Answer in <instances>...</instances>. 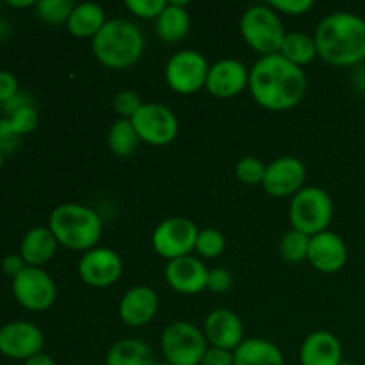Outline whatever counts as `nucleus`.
Here are the masks:
<instances>
[{"mask_svg":"<svg viewBox=\"0 0 365 365\" xmlns=\"http://www.w3.org/2000/svg\"><path fill=\"white\" fill-rule=\"evenodd\" d=\"M250 93L260 107L282 113L298 106L307 93V75L303 68L271 53L257 61L250 70Z\"/></svg>","mask_w":365,"mask_h":365,"instance_id":"nucleus-1","label":"nucleus"},{"mask_svg":"<svg viewBox=\"0 0 365 365\" xmlns=\"http://www.w3.org/2000/svg\"><path fill=\"white\" fill-rule=\"evenodd\" d=\"M317 56L339 68L356 66L365 61V20L355 13L337 11L317 25Z\"/></svg>","mask_w":365,"mask_h":365,"instance_id":"nucleus-2","label":"nucleus"},{"mask_svg":"<svg viewBox=\"0 0 365 365\" xmlns=\"http://www.w3.org/2000/svg\"><path fill=\"white\" fill-rule=\"evenodd\" d=\"M96 61L110 70H125L138 63L145 52L141 29L123 18L107 20L102 31L91 39Z\"/></svg>","mask_w":365,"mask_h":365,"instance_id":"nucleus-3","label":"nucleus"},{"mask_svg":"<svg viewBox=\"0 0 365 365\" xmlns=\"http://www.w3.org/2000/svg\"><path fill=\"white\" fill-rule=\"evenodd\" d=\"M48 228L61 246L75 252L96 248L102 237V220L89 207L81 203H63L50 214Z\"/></svg>","mask_w":365,"mask_h":365,"instance_id":"nucleus-4","label":"nucleus"},{"mask_svg":"<svg viewBox=\"0 0 365 365\" xmlns=\"http://www.w3.org/2000/svg\"><path fill=\"white\" fill-rule=\"evenodd\" d=\"M289 220L292 230L314 237L327 232L334 220V202L324 189L310 185L296 192L289 205Z\"/></svg>","mask_w":365,"mask_h":365,"instance_id":"nucleus-5","label":"nucleus"},{"mask_svg":"<svg viewBox=\"0 0 365 365\" xmlns=\"http://www.w3.org/2000/svg\"><path fill=\"white\" fill-rule=\"evenodd\" d=\"M241 36L248 46L260 56L278 53L285 38V29L280 16L269 6H252L241 16Z\"/></svg>","mask_w":365,"mask_h":365,"instance_id":"nucleus-6","label":"nucleus"},{"mask_svg":"<svg viewBox=\"0 0 365 365\" xmlns=\"http://www.w3.org/2000/svg\"><path fill=\"white\" fill-rule=\"evenodd\" d=\"M160 349L171 365H200L207 348V339L198 327L187 321H175L160 335Z\"/></svg>","mask_w":365,"mask_h":365,"instance_id":"nucleus-7","label":"nucleus"},{"mask_svg":"<svg viewBox=\"0 0 365 365\" xmlns=\"http://www.w3.org/2000/svg\"><path fill=\"white\" fill-rule=\"evenodd\" d=\"M209 63L196 50H180L173 53L166 64V82L178 95H195L205 89Z\"/></svg>","mask_w":365,"mask_h":365,"instance_id":"nucleus-8","label":"nucleus"},{"mask_svg":"<svg viewBox=\"0 0 365 365\" xmlns=\"http://www.w3.org/2000/svg\"><path fill=\"white\" fill-rule=\"evenodd\" d=\"M198 232L196 225L187 217H168L153 230V250L168 262L180 259V257H187L195 250Z\"/></svg>","mask_w":365,"mask_h":365,"instance_id":"nucleus-9","label":"nucleus"},{"mask_svg":"<svg viewBox=\"0 0 365 365\" xmlns=\"http://www.w3.org/2000/svg\"><path fill=\"white\" fill-rule=\"evenodd\" d=\"M130 121L141 143L150 146H168L178 135L177 116L170 107L160 103H143Z\"/></svg>","mask_w":365,"mask_h":365,"instance_id":"nucleus-10","label":"nucleus"},{"mask_svg":"<svg viewBox=\"0 0 365 365\" xmlns=\"http://www.w3.org/2000/svg\"><path fill=\"white\" fill-rule=\"evenodd\" d=\"M13 294L24 309L41 312L56 303L57 287L46 271L27 266L13 278Z\"/></svg>","mask_w":365,"mask_h":365,"instance_id":"nucleus-11","label":"nucleus"},{"mask_svg":"<svg viewBox=\"0 0 365 365\" xmlns=\"http://www.w3.org/2000/svg\"><path fill=\"white\" fill-rule=\"evenodd\" d=\"M121 273H123L121 257L110 248H93L78 260V277L89 287H110L120 280Z\"/></svg>","mask_w":365,"mask_h":365,"instance_id":"nucleus-12","label":"nucleus"},{"mask_svg":"<svg viewBox=\"0 0 365 365\" xmlns=\"http://www.w3.org/2000/svg\"><path fill=\"white\" fill-rule=\"evenodd\" d=\"M45 344L41 330L27 321H13L0 328V353L7 359L25 360L39 355Z\"/></svg>","mask_w":365,"mask_h":365,"instance_id":"nucleus-13","label":"nucleus"},{"mask_svg":"<svg viewBox=\"0 0 365 365\" xmlns=\"http://www.w3.org/2000/svg\"><path fill=\"white\" fill-rule=\"evenodd\" d=\"M307 178L305 164L296 157H278L266 166L262 187L273 198L294 196L303 189Z\"/></svg>","mask_w":365,"mask_h":365,"instance_id":"nucleus-14","label":"nucleus"},{"mask_svg":"<svg viewBox=\"0 0 365 365\" xmlns=\"http://www.w3.org/2000/svg\"><path fill=\"white\" fill-rule=\"evenodd\" d=\"M250 84V70L237 59H221L209 68L205 89L214 98L228 100L245 91Z\"/></svg>","mask_w":365,"mask_h":365,"instance_id":"nucleus-15","label":"nucleus"},{"mask_svg":"<svg viewBox=\"0 0 365 365\" xmlns=\"http://www.w3.org/2000/svg\"><path fill=\"white\" fill-rule=\"evenodd\" d=\"M309 260L319 273H339L348 262V246L344 239L335 232H321L310 237Z\"/></svg>","mask_w":365,"mask_h":365,"instance_id":"nucleus-16","label":"nucleus"},{"mask_svg":"<svg viewBox=\"0 0 365 365\" xmlns=\"http://www.w3.org/2000/svg\"><path fill=\"white\" fill-rule=\"evenodd\" d=\"M203 335L212 348L235 351L245 341V328L237 314L228 309H216L207 316Z\"/></svg>","mask_w":365,"mask_h":365,"instance_id":"nucleus-17","label":"nucleus"},{"mask_svg":"<svg viewBox=\"0 0 365 365\" xmlns=\"http://www.w3.org/2000/svg\"><path fill=\"white\" fill-rule=\"evenodd\" d=\"M164 274H166L168 285L173 291L187 296L205 291L207 280H209V269L205 264L191 255L170 260Z\"/></svg>","mask_w":365,"mask_h":365,"instance_id":"nucleus-18","label":"nucleus"},{"mask_svg":"<svg viewBox=\"0 0 365 365\" xmlns=\"http://www.w3.org/2000/svg\"><path fill=\"white\" fill-rule=\"evenodd\" d=\"M159 310V296L148 285H138L121 298L118 314L127 327L139 328L148 324Z\"/></svg>","mask_w":365,"mask_h":365,"instance_id":"nucleus-19","label":"nucleus"},{"mask_svg":"<svg viewBox=\"0 0 365 365\" xmlns=\"http://www.w3.org/2000/svg\"><path fill=\"white\" fill-rule=\"evenodd\" d=\"M302 365H341L342 346L334 334L327 330L312 331L299 349Z\"/></svg>","mask_w":365,"mask_h":365,"instance_id":"nucleus-20","label":"nucleus"},{"mask_svg":"<svg viewBox=\"0 0 365 365\" xmlns=\"http://www.w3.org/2000/svg\"><path fill=\"white\" fill-rule=\"evenodd\" d=\"M57 239L48 227H36L25 234L20 245V255L31 267H41L50 262L57 252Z\"/></svg>","mask_w":365,"mask_h":365,"instance_id":"nucleus-21","label":"nucleus"},{"mask_svg":"<svg viewBox=\"0 0 365 365\" xmlns=\"http://www.w3.org/2000/svg\"><path fill=\"white\" fill-rule=\"evenodd\" d=\"M234 365H285L282 349L267 339H246L234 351Z\"/></svg>","mask_w":365,"mask_h":365,"instance_id":"nucleus-22","label":"nucleus"},{"mask_svg":"<svg viewBox=\"0 0 365 365\" xmlns=\"http://www.w3.org/2000/svg\"><path fill=\"white\" fill-rule=\"evenodd\" d=\"M187 2H168L166 9L155 20V31L166 43H178L189 34L191 18L185 11Z\"/></svg>","mask_w":365,"mask_h":365,"instance_id":"nucleus-23","label":"nucleus"},{"mask_svg":"<svg viewBox=\"0 0 365 365\" xmlns=\"http://www.w3.org/2000/svg\"><path fill=\"white\" fill-rule=\"evenodd\" d=\"M107 24L106 11L93 2H82L75 4L73 11H71L70 18H68V31L75 38H95L103 25Z\"/></svg>","mask_w":365,"mask_h":365,"instance_id":"nucleus-24","label":"nucleus"},{"mask_svg":"<svg viewBox=\"0 0 365 365\" xmlns=\"http://www.w3.org/2000/svg\"><path fill=\"white\" fill-rule=\"evenodd\" d=\"M153 351L141 339H123L109 349L106 365H153Z\"/></svg>","mask_w":365,"mask_h":365,"instance_id":"nucleus-25","label":"nucleus"},{"mask_svg":"<svg viewBox=\"0 0 365 365\" xmlns=\"http://www.w3.org/2000/svg\"><path fill=\"white\" fill-rule=\"evenodd\" d=\"M278 53H282L285 59L299 68L314 63L319 57L317 56L316 39L310 38L309 34H303V32H287Z\"/></svg>","mask_w":365,"mask_h":365,"instance_id":"nucleus-26","label":"nucleus"},{"mask_svg":"<svg viewBox=\"0 0 365 365\" xmlns=\"http://www.w3.org/2000/svg\"><path fill=\"white\" fill-rule=\"evenodd\" d=\"M107 143H109V148L114 155L130 157L138 150L141 139H139L130 120H118L110 125Z\"/></svg>","mask_w":365,"mask_h":365,"instance_id":"nucleus-27","label":"nucleus"},{"mask_svg":"<svg viewBox=\"0 0 365 365\" xmlns=\"http://www.w3.org/2000/svg\"><path fill=\"white\" fill-rule=\"evenodd\" d=\"M309 248H310V237L298 230L285 232L284 237H282L280 241L282 259L287 260V262L291 264H298L309 259Z\"/></svg>","mask_w":365,"mask_h":365,"instance_id":"nucleus-28","label":"nucleus"},{"mask_svg":"<svg viewBox=\"0 0 365 365\" xmlns=\"http://www.w3.org/2000/svg\"><path fill=\"white\" fill-rule=\"evenodd\" d=\"M36 13L43 21L52 25L68 24L75 4L71 0H39L36 2Z\"/></svg>","mask_w":365,"mask_h":365,"instance_id":"nucleus-29","label":"nucleus"},{"mask_svg":"<svg viewBox=\"0 0 365 365\" xmlns=\"http://www.w3.org/2000/svg\"><path fill=\"white\" fill-rule=\"evenodd\" d=\"M227 248V239L216 228H203L198 232L195 252L203 259H217Z\"/></svg>","mask_w":365,"mask_h":365,"instance_id":"nucleus-30","label":"nucleus"},{"mask_svg":"<svg viewBox=\"0 0 365 365\" xmlns=\"http://www.w3.org/2000/svg\"><path fill=\"white\" fill-rule=\"evenodd\" d=\"M264 175H266V164L257 157H242L235 164V177L245 185H262Z\"/></svg>","mask_w":365,"mask_h":365,"instance_id":"nucleus-31","label":"nucleus"},{"mask_svg":"<svg viewBox=\"0 0 365 365\" xmlns=\"http://www.w3.org/2000/svg\"><path fill=\"white\" fill-rule=\"evenodd\" d=\"M141 96L134 91H128V89L118 93L113 100V109L116 110L120 120H132L135 113L141 109Z\"/></svg>","mask_w":365,"mask_h":365,"instance_id":"nucleus-32","label":"nucleus"},{"mask_svg":"<svg viewBox=\"0 0 365 365\" xmlns=\"http://www.w3.org/2000/svg\"><path fill=\"white\" fill-rule=\"evenodd\" d=\"M168 2L164 0H127L125 7L130 11L134 16L143 18V20H157L164 9H166Z\"/></svg>","mask_w":365,"mask_h":365,"instance_id":"nucleus-33","label":"nucleus"},{"mask_svg":"<svg viewBox=\"0 0 365 365\" xmlns=\"http://www.w3.org/2000/svg\"><path fill=\"white\" fill-rule=\"evenodd\" d=\"M9 121L14 127V130H16L20 135L31 134V132L38 127V113H36L34 106L24 107V109L11 114Z\"/></svg>","mask_w":365,"mask_h":365,"instance_id":"nucleus-34","label":"nucleus"},{"mask_svg":"<svg viewBox=\"0 0 365 365\" xmlns=\"http://www.w3.org/2000/svg\"><path fill=\"white\" fill-rule=\"evenodd\" d=\"M271 9L277 13L291 14V16H302V14L309 13L314 7L312 0H271Z\"/></svg>","mask_w":365,"mask_h":365,"instance_id":"nucleus-35","label":"nucleus"},{"mask_svg":"<svg viewBox=\"0 0 365 365\" xmlns=\"http://www.w3.org/2000/svg\"><path fill=\"white\" fill-rule=\"evenodd\" d=\"M232 278L230 271H227L225 267H214V269H209V280H207V289L210 292H216V294H221V292L230 291L232 287Z\"/></svg>","mask_w":365,"mask_h":365,"instance_id":"nucleus-36","label":"nucleus"},{"mask_svg":"<svg viewBox=\"0 0 365 365\" xmlns=\"http://www.w3.org/2000/svg\"><path fill=\"white\" fill-rule=\"evenodd\" d=\"M21 135L14 130L9 118H0V152L9 153L18 148Z\"/></svg>","mask_w":365,"mask_h":365,"instance_id":"nucleus-37","label":"nucleus"},{"mask_svg":"<svg viewBox=\"0 0 365 365\" xmlns=\"http://www.w3.org/2000/svg\"><path fill=\"white\" fill-rule=\"evenodd\" d=\"M18 93H20L18 91V78L11 71H0V103L4 106Z\"/></svg>","mask_w":365,"mask_h":365,"instance_id":"nucleus-38","label":"nucleus"},{"mask_svg":"<svg viewBox=\"0 0 365 365\" xmlns=\"http://www.w3.org/2000/svg\"><path fill=\"white\" fill-rule=\"evenodd\" d=\"M200 365H234V351L221 348H209Z\"/></svg>","mask_w":365,"mask_h":365,"instance_id":"nucleus-39","label":"nucleus"},{"mask_svg":"<svg viewBox=\"0 0 365 365\" xmlns=\"http://www.w3.org/2000/svg\"><path fill=\"white\" fill-rule=\"evenodd\" d=\"M27 267V264H25V260L21 259V255H7L6 259L2 260V271L6 274H9L11 278H14L16 274H20L21 271Z\"/></svg>","mask_w":365,"mask_h":365,"instance_id":"nucleus-40","label":"nucleus"},{"mask_svg":"<svg viewBox=\"0 0 365 365\" xmlns=\"http://www.w3.org/2000/svg\"><path fill=\"white\" fill-rule=\"evenodd\" d=\"M29 106H32V96L27 95V93L20 91L18 95H14L9 102L4 103L2 109L11 116L13 113H16V110L24 109V107H29Z\"/></svg>","mask_w":365,"mask_h":365,"instance_id":"nucleus-41","label":"nucleus"},{"mask_svg":"<svg viewBox=\"0 0 365 365\" xmlns=\"http://www.w3.org/2000/svg\"><path fill=\"white\" fill-rule=\"evenodd\" d=\"M24 365H57V364H56V360L52 359V356L45 355V353H39V355L29 359Z\"/></svg>","mask_w":365,"mask_h":365,"instance_id":"nucleus-42","label":"nucleus"},{"mask_svg":"<svg viewBox=\"0 0 365 365\" xmlns=\"http://www.w3.org/2000/svg\"><path fill=\"white\" fill-rule=\"evenodd\" d=\"M355 82H356V86H359V88H360V91L365 93V66L360 68V70L356 71Z\"/></svg>","mask_w":365,"mask_h":365,"instance_id":"nucleus-43","label":"nucleus"},{"mask_svg":"<svg viewBox=\"0 0 365 365\" xmlns=\"http://www.w3.org/2000/svg\"><path fill=\"white\" fill-rule=\"evenodd\" d=\"M9 4L11 7H31V6H36V2H32V0H20V2H18V0H9Z\"/></svg>","mask_w":365,"mask_h":365,"instance_id":"nucleus-44","label":"nucleus"},{"mask_svg":"<svg viewBox=\"0 0 365 365\" xmlns=\"http://www.w3.org/2000/svg\"><path fill=\"white\" fill-rule=\"evenodd\" d=\"M2 166H4V153L0 152V170H2Z\"/></svg>","mask_w":365,"mask_h":365,"instance_id":"nucleus-45","label":"nucleus"},{"mask_svg":"<svg viewBox=\"0 0 365 365\" xmlns=\"http://www.w3.org/2000/svg\"><path fill=\"white\" fill-rule=\"evenodd\" d=\"M153 365H171V364H168L166 360H164V362H155V364H153Z\"/></svg>","mask_w":365,"mask_h":365,"instance_id":"nucleus-46","label":"nucleus"},{"mask_svg":"<svg viewBox=\"0 0 365 365\" xmlns=\"http://www.w3.org/2000/svg\"><path fill=\"white\" fill-rule=\"evenodd\" d=\"M341 365H355V364H351V362H342Z\"/></svg>","mask_w":365,"mask_h":365,"instance_id":"nucleus-47","label":"nucleus"},{"mask_svg":"<svg viewBox=\"0 0 365 365\" xmlns=\"http://www.w3.org/2000/svg\"><path fill=\"white\" fill-rule=\"evenodd\" d=\"M0 113H2V103H0Z\"/></svg>","mask_w":365,"mask_h":365,"instance_id":"nucleus-48","label":"nucleus"},{"mask_svg":"<svg viewBox=\"0 0 365 365\" xmlns=\"http://www.w3.org/2000/svg\"><path fill=\"white\" fill-rule=\"evenodd\" d=\"M0 7H2V4H0Z\"/></svg>","mask_w":365,"mask_h":365,"instance_id":"nucleus-49","label":"nucleus"}]
</instances>
